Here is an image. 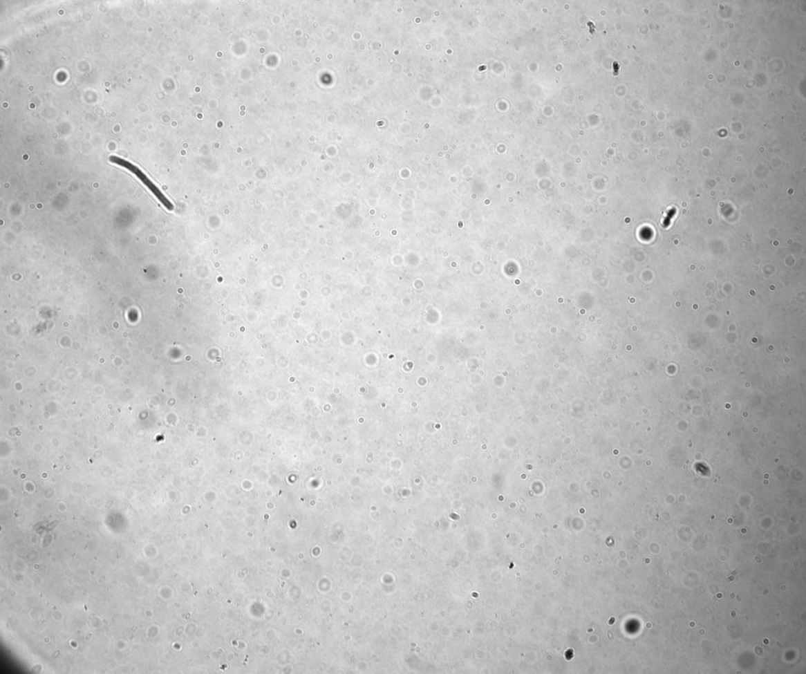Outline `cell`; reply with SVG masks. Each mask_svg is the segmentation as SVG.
<instances>
[{
	"label": "cell",
	"instance_id": "6da1fadb",
	"mask_svg": "<svg viewBox=\"0 0 806 674\" xmlns=\"http://www.w3.org/2000/svg\"><path fill=\"white\" fill-rule=\"evenodd\" d=\"M109 160L111 162L128 169L130 171V172L138 176V178L142 182H143L147 187L149 188V190L153 194H154L157 198L160 200V203L164 205L165 207L169 210L174 209V207L172 203H170L169 200L163 195L161 191L158 189V188L154 184H153L149 177H147L143 172H142V171L138 167H136L135 165L126 161V160L120 158L117 156H111Z\"/></svg>",
	"mask_w": 806,
	"mask_h": 674
}]
</instances>
